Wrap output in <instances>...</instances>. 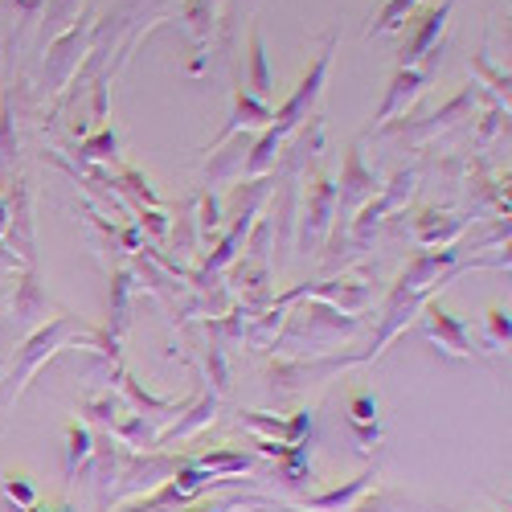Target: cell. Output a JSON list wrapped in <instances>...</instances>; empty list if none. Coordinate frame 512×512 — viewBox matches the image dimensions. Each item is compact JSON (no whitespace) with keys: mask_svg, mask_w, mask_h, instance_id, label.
I'll use <instances>...</instances> for the list:
<instances>
[{"mask_svg":"<svg viewBox=\"0 0 512 512\" xmlns=\"http://www.w3.org/2000/svg\"><path fill=\"white\" fill-rule=\"evenodd\" d=\"M373 476H361V480H353L349 488H336V492H324V496H312L308 500V508H320V512H336V508H349L361 492H365V484H369Z\"/></svg>","mask_w":512,"mask_h":512,"instance_id":"cell-1","label":"cell"},{"mask_svg":"<svg viewBox=\"0 0 512 512\" xmlns=\"http://www.w3.org/2000/svg\"><path fill=\"white\" fill-rule=\"evenodd\" d=\"M9 496H17L25 508H33V504H29V500H33V488H29L25 476H9Z\"/></svg>","mask_w":512,"mask_h":512,"instance_id":"cell-2","label":"cell"},{"mask_svg":"<svg viewBox=\"0 0 512 512\" xmlns=\"http://www.w3.org/2000/svg\"><path fill=\"white\" fill-rule=\"evenodd\" d=\"M238 500H222V504H201V508H193V512H230Z\"/></svg>","mask_w":512,"mask_h":512,"instance_id":"cell-3","label":"cell"}]
</instances>
